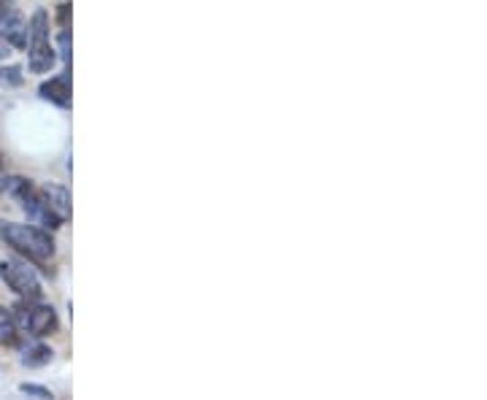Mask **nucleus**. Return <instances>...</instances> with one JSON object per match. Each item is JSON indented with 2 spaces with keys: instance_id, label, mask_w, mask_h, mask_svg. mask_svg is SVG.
Returning a JSON list of instances; mask_svg holds the SVG:
<instances>
[{
  "instance_id": "obj_9",
  "label": "nucleus",
  "mask_w": 487,
  "mask_h": 400,
  "mask_svg": "<svg viewBox=\"0 0 487 400\" xmlns=\"http://www.w3.org/2000/svg\"><path fill=\"white\" fill-rule=\"evenodd\" d=\"M52 349L49 347H30L24 355H22V366H27V368H41V366H46V363H52Z\"/></svg>"
},
{
  "instance_id": "obj_3",
  "label": "nucleus",
  "mask_w": 487,
  "mask_h": 400,
  "mask_svg": "<svg viewBox=\"0 0 487 400\" xmlns=\"http://www.w3.org/2000/svg\"><path fill=\"white\" fill-rule=\"evenodd\" d=\"M11 314H14V320H16L19 328H24L30 336H38V339H41V336H52V333H57V328H60L54 309H52V306H43V303H38V301H19Z\"/></svg>"
},
{
  "instance_id": "obj_13",
  "label": "nucleus",
  "mask_w": 487,
  "mask_h": 400,
  "mask_svg": "<svg viewBox=\"0 0 487 400\" xmlns=\"http://www.w3.org/2000/svg\"><path fill=\"white\" fill-rule=\"evenodd\" d=\"M8 54H11V43L0 38V60H3V57H8Z\"/></svg>"
},
{
  "instance_id": "obj_2",
  "label": "nucleus",
  "mask_w": 487,
  "mask_h": 400,
  "mask_svg": "<svg viewBox=\"0 0 487 400\" xmlns=\"http://www.w3.org/2000/svg\"><path fill=\"white\" fill-rule=\"evenodd\" d=\"M30 46V70L33 73H49L54 60H57V51L49 41V16L46 11H35L30 24H27V43Z\"/></svg>"
},
{
  "instance_id": "obj_10",
  "label": "nucleus",
  "mask_w": 487,
  "mask_h": 400,
  "mask_svg": "<svg viewBox=\"0 0 487 400\" xmlns=\"http://www.w3.org/2000/svg\"><path fill=\"white\" fill-rule=\"evenodd\" d=\"M0 84H5V87H19V84H22V70H19L16 65L0 68Z\"/></svg>"
},
{
  "instance_id": "obj_15",
  "label": "nucleus",
  "mask_w": 487,
  "mask_h": 400,
  "mask_svg": "<svg viewBox=\"0 0 487 400\" xmlns=\"http://www.w3.org/2000/svg\"><path fill=\"white\" fill-rule=\"evenodd\" d=\"M0 173H3V163H0ZM0 179H3V176H0Z\"/></svg>"
},
{
  "instance_id": "obj_12",
  "label": "nucleus",
  "mask_w": 487,
  "mask_h": 400,
  "mask_svg": "<svg viewBox=\"0 0 487 400\" xmlns=\"http://www.w3.org/2000/svg\"><path fill=\"white\" fill-rule=\"evenodd\" d=\"M68 14H70V5H60V24L68 27Z\"/></svg>"
},
{
  "instance_id": "obj_4",
  "label": "nucleus",
  "mask_w": 487,
  "mask_h": 400,
  "mask_svg": "<svg viewBox=\"0 0 487 400\" xmlns=\"http://www.w3.org/2000/svg\"><path fill=\"white\" fill-rule=\"evenodd\" d=\"M0 279H3L22 301H41V295H43L41 282H38L35 271H33L27 263H19V260H5V263H0Z\"/></svg>"
},
{
  "instance_id": "obj_7",
  "label": "nucleus",
  "mask_w": 487,
  "mask_h": 400,
  "mask_svg": "<svg viewBox=\"0 0 487 400\" xmlns=\"http://www.w3.org/2000/svg\"><path fill=\"white\" fill-rule=\"evenodd\" d=\"M41 198L46 200V206L54 211V217H57L60 222H65V219L70 217V195H68L65 187H60V184H46V187H41Z\"/></svg>"
},
{
  "instance_id": "obj_14",
  "label": "nucleus",
  "mask_w": 487,
  "mask_h": 400,
  "mask_svg": "<svg viewBox=\"0 0 487 400\" xmlns=\"http://www.w3.org/2000/svg\"><path fill=\"white\" fill-rule=\"evenodd\" d=\"M11 5H14V0H0V14H3V11H8Z\"/></svg>"
},
{
  "instance_id": "obj_1",
  "label": "nucleus",
  "mask_w": 487,
  "mask_h": 400,
  "mask_svg": "<svg viewBox=\"0 0 487 400\" xmlns=\"http://www.w3.org/2000/svg\"><path fill=\"white\" fill-rule=\"evenodd\" d=\"M0 238L24 255L33 263H46L54 255V241L43 228L35 225H19V222H0Z\"/></svg>"
},
{
  "instance_id": "obj_8",
  "label": "nucleus",
  "mask_w": 487,
  "mask_h": 400,
  "mask_svg": "<svg viewBox=\"0 0 487 400\" xmlns=\"http://www.w3.org/2000/svg\"><path fill=\"white\" fill-rule=\"evenodd\" d=\"M19 341H22V336H19V325H16L14 314L0 306V344L3 347H19Z\"/></svg>"
},
{
  "instance_id": "obj_5",
  "label": "nucleus",
  "mask_w": 487,
  "mask_h": 400,
  "mask_svg": "<svg viewBox=\"0 0 487 400\" xmlns=\"http://www.w3.org/2000/svg\"><path fill=\"white\" fill-rule=\"evenodd\" d=\"M0 38L8 41L16 49H22L27 43V24H24V19L19 16V11L14 5L0 14Z\"/></svg>"
},
{
  "instance_id": "obj_6",
  "label": "nucleus",
  "mask_w": 487,
  "mask_h": 400,
  "mask_svg": "<svg viewBox=\"0 0 487 400\" xmlns=\"http://www.w3.org/2000/svg\"><path fill=\"white\" fill-rule=\"evenodd\" d=\"M41 98L60 106V108H68L70 106V73H62L57 79H49L41 84Z\"/></svg>"
},
{
  "instance_id": "obj_11",
  "label": "nucleus",
  "mask_w": 487,
  "mask_h": 400,
  "mask_svg": "<svg viewBox=\"0 0 487 400\" xmlns=\"http://www.w3.org/2000/svg\"><path fill=\"white\" fill-rule=\"evenodd\" d=\"M24 395H35V398H52V393L49 390H43V387H35V385H22L19 387Z\"/></svg>"
}]
</instances>
